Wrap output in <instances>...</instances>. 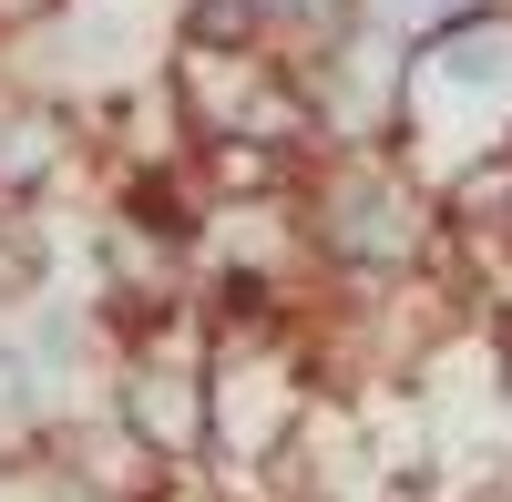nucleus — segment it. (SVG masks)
<instances>
[{"label":"nucleus","instance_id":"nucleus-4","mask_svg":"<svg viewBox=\"0 0 512 502\" xmlns=\"http://www.w3.org/2000/svg\"><path fill=\"white\" fill-rule=\"evenodd\" d=\"M267 11H277V52H308L338 21H359V0H267Z\"/></svg>","mask_w":512,"mask_h":502},{"label":"nucleus","instance_id":"nucleus-2","mask_svg":"<svg viewBox=\"0 0 512 502\" xmlns=\"http://www.w3.org/2000/svg\"><path fill=\"white\" fill-rule=\"evenodd\" d=\"M400 144L441 185H461V175H482V164L512 154V0H461V11L410 31Z\"/></svg>","mask_w":512,"mask_h":502},{"label":"nucleus","instance_id":"nucleus-1","mask_svg":"<svg viewBox=\"0 0 512 502\" xmlns=\"http://www.w3.org/2000/svg\"><path fill=\"white\" fill-rule=\"evenodd\" d=\"M297 267L328 298H400L451 257V195L410 144H318L287 175Z\"/></svg>","mask_w":512,"mask_h":502},{"label":"nucleus","instance_id":"nucleus-3","mask_svg":"<svg viewBox=\"0 0 512 502\" xmlns=\"http://www.w3.org/2000/svg\"><path fill=\"white\" fill-rule=\"evenodd\" d=\"M175 41H216V52H277V11L267 0H185Z\"/></svg>","mask_w":512,"mask_h":502},{"label":"nucleus","instance_id":"nucleus-5","mask_svg":"<svg viewBox=\"0 0 512 502\" xmlns=\"http://www.w3.org/2000/svg\"><path fill=\"white\" fill-rule=\"evenodd\" d=\"M113 502H205V482L195 472H144V482H123Z\"/></svg>","mask_w":512,"mask_h":502},{"label":"nucleus","instance_id":"nucleus-6","mask_svg":"<svg viewBox=\"0 0 512 502\" xmlns=\"http://www.w3.org/2000/svg\"><path fill=\"white\" fill-rule=\"evenodd\" d=\"M369 21H390V31H420V21H441V11H461V0H359Z\"/></svg>","mask_w":512,"mask_h":502}]
</instances>
